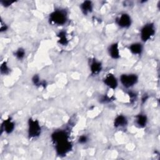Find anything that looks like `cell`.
<instances>
[{
  "label": "cell",
  "instance_id": "cell-2",
  "mask_svg": "<svg viewBox=\"0 0 160 160\" xmlns=\"http://www.w3.org/2000/svg\"><path fill=\"white\" fill-rule=\"evenodd\" d=\"M68 19V12L65 9H57L50 13L49 21L51 24L62 26L66 23Z\"/></svg>",
  "mask_w": 160,
  "mask_h": 160
},
{
  "label": "cell",
  "instance_id": "cell-19",
  "mask_svg": "<svg viewBox=\"0 0 160 160\" xmlns=\"http://www.w3.org/2000/svg\"><path fill=\"white\" fill-rule=\"evenodd\" d=\"M88 141V138L85 134H82V135L80 136L78 138V142L79 144H86Z\"/></svg>",
  "mask_w": 160,
  "mask_h": 160
},
{
  "label": "cell",
  "instance_id": "cell-8",
  "mask_svg": "<svg viewBox=\"0 0 160 160\" xmlns=\"http://www.w3.org/2000/svg\"><path fill=\"white\" fill-rule=\"evenodd\" d=\"M15 128V123L11 119V118H8V119L3 121L1 124V134L4 131L6 134H11Z\"/></svg>",
  "mask_w": 160,
  "mask_h": 160
},
{
  "label": "cell",
  "instance_id": "cell-5",
  "mask_svg": "<svg viewBox=\"0 0 160 160\" xmlns=\"http://www.w3.org/2000/svg\"><path fill=\"white\" fill-rule=\"evenodd\" d=\"M120 82L126 88L133 87L138 82V76L134 73L122 74L120 76Z\"/></svg>",
  "mask_w": 160,
  "mask_h": 160
},
{
  "label": "cell",
  "instance_id": "cell-21",
  "mask_svg": "<svg viewBox=\"0 0 160 160\" xmlns=\"http://www.w3.org/2000/svg\"><path fill=\"white\" fill-rule=\"evenodd\" d=\"M15 1H1V4L4 6V7H8L12 5L13 3H14Z\"/></svg>",
  "mask_w": 160,
  "mask_h": 160
},
{
  "label": "cell",
  "instance_id": "cell-6",
  "mask_svg": "<svg viewBox=\"0 0 160 160\" xmlns=\"http://www.w3.org/2000/svg\"><path fill=\"white\" fill-rule=\"evenodd\" d=\"M116 24L121 28H128L131 26L132 23V19L129 14L127 13H122L116 18Z\"/></svg>",
  "mask_w": 160,
  "mask_h": 160
},
{
  "label": "cell",
  "instance_id": "cell-4",
  "mask_svg": "<svg viewBox=\"0 0 160 160\" xmlns=\"http://www.w3.org/2000/svg\"><path fill=\"white\" fill-rule=\"evenodd\" d=\"M156 33V28L154 23L149 22L144 24L140 30V38L142 42L149 41Z\"/></svg>",
  "mask_w": 160,
  "mask_h": 160
},
{
  "label": "cell",
  "instance_id": "cell-3",
  "mask_svg": "<svg viewBox=\"0 0 160 160\" xmlns=\"http://www.w3.org/2000/svg\"><path fill=\"white\" fill-rule=\"evenodd\" d=\"M28 134L30 139L38 138L41 133V127L37 119L29 118L28 122Z\"/></svg>",
  "mask_w": 160,
  "mask_h": 160
},
{
  "label": "cell",
  "instance_id": "cell-18",
  "mask_svg": "<svg viewBox=\"0 0 160 160\" xmlns=\"http://www.w3.org/2000/svg\"><path fill=\"white\" fill-rule=\"evenodd\" d=\"M32 81L33 84L36 86H44V84L43 82L41 81L39 76L38 75H34L32 78Z\"/></svg>",
  "mask_w": 160,
  "mask_h": 160
},
{
  "label": "cell",
  "instance_id": "cell-12",
  "mask_svg": "<svg viewBox=\"0 0 160 160\" xmlns=\"http://www.w3.org/2000/svg\"><path fill=\"white\" fill-rule=\"evenodd\" d=\"M80 9L84 15H88L93 10V3L91 1H84L81 4Z\"/></svg>",
  "mask_w": 160,
  "mask_h": 160
},
{
  "label": "cell",
  "instance_id": "cell-11",
  "mask_svg": "<svg viewBox=\"0 0 160 160\" xmlns=\"http://www.w3.org/2000/svg\"><path fill=\"white\" fill-rule=\"evenodd\" d=\"M135 124L139 128H143L146 126L148 123V117L146 114L140 113L135 117Z\"/></svg>",
  "mask_w": 160,
  "mask_h": 160
},
{
  "label": "cell",
  "instance_id": "cell-1",
  "mask_svg": "<svg viewBox=\"0 0 160 160\" xmlns=\"http://www.w3.org/2000/svg\"><path fill=\"white\" fill-rule=\"evenodd\" d=\"M51 139L58 155L66 156L72 149V143L68 132L64 130H58L51 134Z\"/></svg>",
  "mask_w": 160,
  "mask_h": 160
},
{
  "label": "cell",
  "instance_id": "cell-22",
  "mask_svg": "<svg viewBox=\"0 0 160 160\" xmlns=\"http://www.w3.org/2000/svg\"><path fill=\"white\" fill-rule=\"evenodd\" d=\"M8 26L5 24L2 21H1V27H0V31L1 32H5L8 30Z\"/></svg>",
  "mask_w": 160,
  "mask_h": 160
},
{
  "label": "cell",
  "instance_id": "cell-14",
  "mask_svg": "<svg viewBox=\"0 0 160 160\" xmlns=\"http://www.w3.org/2000/svg\"><path fill=\"white\" fill-rule=\"evenodd\" d=\"M128 119L125 116L119 114L115 118L114 120V126L115 128H122L128 124Z\"/></svg>",
  "mask_w": 160,
  "mask_h": 160
},
{
  "label": "cell",
  "instance_id": "cell-17",
  "mask_svg": "<svg viewBox=\"0 0 160 160\" xmlns=\"http://www.w3.org/2000/svg\"><path fill=\"white\" fill-rule=\"evenodd\" d=\"M0 71H1V74L3 75H7L9 73L10 68L6 61H4L3 62L1 63L0 66Z\"/></svg>",
  "mask_w": 160,
  "mask_h": 160
},
{
  "label": "cell",
  "instance_id": "cell-15",
  "mask_svg": "<svg viewBox=\"0 0 160 160\" xmlns=\"http://www.w3.org/2000/svg\"><path fill=\"white\" fill-rule=\"evenodd\" d=\"M58 38V43L62 46H66L69 43V40L67 37V33L64 31H61L57 34Z\"/></svg>",
  "mask_w": 160,
  "mask_h": 160
},
{
  "label": "cell",
  "instance_id": "cell-13",
  "mask_svg": "<svg viewBox=\"0 0 160 160\" xmlns=\"http://www.w3.org/2000/svg\"><path fill=\"white\" fill-rule=\"evenodd\" d=\"M129 50L134 55H141L143 51V46L140 42H134L129 45Z\"/></svg>",
  "mask_w": 160,
  "mask_h": 160
},
{
  "label": "cell",
  "instance_id": "cell-20",
  "mask_svg": "<svg viewBox=\"0 0 160 160\" xmlns=\"http://www.w3.org/2000/svg\"><path fill=\"white\" fill-rule=\"evenodd\" d=\"M111 101V98H110L109 97H108V96H106V95L101 96L100 98V102L102 103H107V102H110Z\"/></svg>",
  "mask_w": 160,
  "mask_h": 160
},
{
  "label": "cell",
  "instance_id": "cell-16",
  "mask_svg": "<svg viewBox=\"0 0 160 160\" xmlns=\"http://www.w3.org/2000/svg\"><path fill=\"white\" fill-rule=\"evenodd\" d=\"M25 54H26V51L24 50V49L22 48H18L14 53V56L19 60H22L24 59V58L25 57Z\"/></svg>",
  "mask_w": 160,
  "mask_h": 160
},
{
  "label": "cell",
  "instance_id": "cell-7",
  "mask_svg": "<svg viewBox=\"0 0 160 160\" xmlns=\"http://www.w3.org/2000/svg\"><path fill=\"white\" fill-rule=\"evenodd\" d=\"M104 84L111 89H115L118 86V81L116 76L112 74H108L103 79Z\"/></svg>",
  "mask_w": 160,
  "mask_h": 160
},
{
  "label": "cell",
  "instance_id": "cell-9",
  "mask_svg": "<svg viewBox=\"0 0 160 160\" xmlns=\"http://www.w3.org/2000/svg\"><path fill=\"white\" fill-rule=\"evenodd\" d=\"M89 69H90L91 75L96 76L99 74L102 71V63L96 59H92L90 61Z\"/></svg>",
  "mask_w": 160,
  "mask_h": 160
},
{
  "label": "cell",
  "instance_id": "cell-10",
  "mask_svg": "<svg viewBox=\"0 0 160 160\" xmlns=\"http://www.w3.org/2000/svg\"><path fill=\"white\" fill-rule=\"evenodd\" d=\"M108 53L111 58L114 59H119L120 58L119 44L118 42H114L111 44L108 48Z\"/></svg>",
  "mask_w": 160,
  "mask_h": 160
}]
</instances>
